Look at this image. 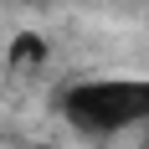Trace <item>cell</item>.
Here are the masks:
<instances>
[{"label":"cell","mask_w":149,"mask_h":149,"mask_svg":"<svg viewBox=\"0 0 149 149\" xmlns=\"http://www.w3.org/2000/svg\"><path fill=\"white\" fill-rule=\"evenodd\" d=\"M41 57H46V41H41V36H15L10 62H41Z\"/></svg>","instance_id":"obj_2"},{"label":"cell","mask_w":149,"mask_h":149,"mask_svg":"<svg viewBox=\"0 0 149 149\" xmlns=\"http://www.w3.org/2000/svg\"><path fill=\"white\" fill-rule=\"evenodd\" d=\"M62 118L77 134H113L149 123V77H98L62 93Z\"/></svg>","instance_id":"obj_1"}]
</instances>
